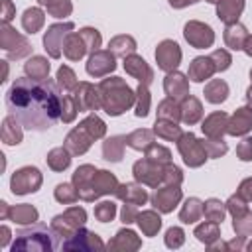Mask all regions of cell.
<instances>
[{
    "mask_svg": "<svg viewBox=\"0 0 252 252\" xmlns=\"http://www.w3.org/2000/svg\"><path fill=\"white\" fill-rule=\"evenodd\" d=\"M6 108L26 130L45 132L61 118L63 98L51 79L20 77L6 93Z\"/></svg>",
    "mask_w": 252,
    "mask_h": 252,
    "instance_id": "cell-1",
    "label": "cell"
},
{
    "mask_svg": "<svg viewBox=\"0 0 252 252\" xmlns=\"http://www.w3.org/2000/svg\"><path fill=\"white\" fill-rule=\"evenodd\" d=\"M59 246L57 234L51 232L45 224H33L30 228H22L16 232V240L12 244V252L16 250H55Z\"/></svg>",
    "mask_w": 252,
    "mask_h": 252,
    "instance_id": "cell-2",
    "label": "cell"
},
{
    "mask_svg": "<svg viewBox=\"0 0 252 252\" xmlns=\"http://www.w3.org/2000/svg\"><path fill=\"white\" fill-rule=\"evenodd\" d=\"M179 152H181L185 163L191 165V167H197V165H201L207 159L205 146L193 134H183L181 136V140H179Z\"/></svg>",
    "mask_w": 252,
    "mask_h": 252,
    "instance_id": "cell-3",
    "label": "cell"
},
{
    "mask_svg": "<svg viewBox=\"0 0 252 252\" xmlns=\"http://www.w3.org/2000/svg\"><path fill=\"white\" fill-rule=\"evenodd\" d=\"M41 183V175L35 167H24L20 171H16L12 175V193L14 195H24V193H30V191H35Z\"/></svg>",
    "mask_w": 252,
    "mask_h": 252,
    "instance_id": "cell-4",
    "label": "cell"
},
{
    "mask_svg": "<svg viewBox=\"0 0 252 252\" xmlns=\"http://www.w3.org/2000/svg\"><path fill=\"white\" fill-rule=\"evenodd\" d=\"M73 30V24L67 22V24H55L51 26L47 32H45V37H43V45L45 49L49 51L51 57H59L61 55V43H63V37Z\"/></svg>",
    "mask_w": 252,
    "mask_h": 252,
    "instance_id": "cell-5",
    "label": "cell"
},
{
    "mask_svg": "<svg viewBox=\"0 0 252 252\" xmlns=\"http://www.w3.org/2000/svg\"><path fill=\"white\" fill-rule=\"evenodd\" d=\"M156 59H158V65L159 69L163 71H173L177 65H179V59H181V51H179V45L175 41H161L158 51H156Z\"/></svg>",
    "mask_w": 252,
    "mask_h": 252,
    "instance_id": "cell-6",
    "label": "cell"
},
{
    "mask_svg": "<svg viewBox=\"0 0 252 252\" xmlns=\"http://www.w3.org/2000/svg\"><path fill=\"white\" fill-rule=\"evenodd\" d=\"M185 39L195 47H209L215 39L213 30L199 22H189L185 26Z\"/></svg>",
    "mask_w": 252,
    "mask_h": 252,
    "instance_id": "cell-7",
    "label": "cell"
},
{
    "mask_svg": "<svg viewBox=\"0 0 252 252\" xmlns=\"http://www.w3.org/2000/svg\"><path fill=\"white\" fill-rule=\"evenodd\" d=\"M114 67H116V63H114V57L110 55V51H96L91 55V59L87 63L89 75H94V77H102V75L110 73Z\"/></svg>",
    "mask_w": 252,
    "mask_h": 252,
    "instance_id": "cell-8",
    "label": "cell"
},
{
    "mask_svg": "<svg viewBox=\"0 0 252 252\" xmlns=\"http://www.w3.org/2000/svg\"><path fill=\"white\" fill-rule=\"evenodd\" d=\"M179 197H181V191L177 187H163V189H158V193L152 197V203L159 211L167 213V211H171L175 207V203L179 201Z\"/></svg>",
    "mask_w": 252,
    "mask_h": 252,
    "instance_id": "cell-9",
    "label": "cell"
},
{
    "mask_svg": "<svg viewBox=\"0 0 252 252\" xmlns=\"http://www.w3.org/2000/svg\"><path fill=\"white\" fill-rule=\"evenodd\" d=\"M89 187H93V199L102 195V193H108V191H114L116 187V177L110 175L108 171H94L93 179L87 183ZM85 187V185H83ZM81 189V187H79Z\"/></svg>",
    "mask_w": 252,
    "mask_h": 252,
    "instance_id": "cell-10",
    "label": "cell"
},
{
    "mask_svg": "<svg viewBox=\"0 0 252 252\" xmlns=\"http://www.w3.org/2000/svg\"><path fill=\"white\" fill-rule=\"evenodd\" d=\"M124 69H126L130 75H134L142 85H148V83L152 81V69L146 65V61H144L142 57H136V55L126 57Z\"/></svg>",
    "mask_w": 252,
    "mask_h": 252,
    "instance_id": "cell-11",
    "label": "cell"
},
{
    "mask_svg": "<svg viewBox=\"0 0 252 252\" xmlns=\"http://www.w3.org/2000/svg\"><path fill=\"white\" fill-rule=\"evenodd\" d=\"M250 128H252V108H238L226 130L232 136H240V134H246Z\"/></svg>",
    "mask_w": 252,
    "mask_h": 252,
    "instance_id": "cell-12",
    "label": "cell"
},
{
    "mask_svg": "<svg viewBox=\"0 0 252 252\" xmlns=\"http://www.w3.org/2000/svg\"><path fill=\"white\" fill-rule=\"evenodd\" d=\"M213 71H217V67L213 65V59L211 57H197L191 63V67H189V77H191V81L201 83V81L209 79Z\"/></svg>",
    "mask_w": 252,
    "mask_h": 252,
    "instance_id": "cell-13",
    "label": "cell"
},
{
    "mask_svg": "<svg viewBox=\"0 0 252 252\" xmlns=\"http://www.w3.org/2000/svg\"><path fill=\"white\" fill-rule=\"evenodd\" d=\"M242 8H244V0H219V10H217V14H219V18H220L222 22L232 24V22L238 20Z\"/></svg>",
    "mask_w": 252,
    "mask_h": 252,
    "instance_id": "cell-14",
    "label": "cell"
},
{
    "mask_svg": "<svg viewBox=\"0 0 252 252\" xmlns=\"http://www.w3.org/2000/svg\"><path fill=\"white\" fill-rule=\"evenodd\" d=\"M165 93L171 98H185L187 96V81L179 73H169L165 77Z\"/></svg>",
    "mask_w": 252,
    "mask_h": 252,
    "instance_id": "cell-15",
    "label": "cell"
},
{
    "mask_svg": "<svg viewBox=\"0 0 252 252\" xmlns=\"http://www.w3.org/2000/svg\"><path fill=\"white\" fill-rule=\"evenodd\" d=\"M246 30H244V26H240V24H228V28H226V32H224V41H226V45L228 47H232V49H242V45H244V41H246Z\"/></svg>",
    "mask_w": 252,
    "mask_h": 252,
    "instance_id": "cell-16",
    "label": "cell"
},
{
    "mask_svg": "<svg viewBox=\"0 0 252 252\" xmlns=\"http://www.w3.org/2000/svg\"><path fill=\"white\" fill-rule=\"evenodd\" d=\"M63 47H65V55L69 59H81L83 53L87 51V43L83 41V35L81 33H69Z\"/></svg>",
    "mask_w": 252,
    "mask_h": 252,
    "instance_id": "cell-17",
    "label": "cell"
},
{
    "mask_svg": "<svg viewBox=\"0 0 252 252\" xmlns=\"http://www.w3.org/2000/svg\"><path fill=\"white\" fill-rule=\"evenodd\" d=\"M222 126H228L226 124V114L224 112H217L213 116H209L205 122H203V132L211 138H220L222 134Z\"/></svg>",
    "mask_w": 252,
    "mask_h": 252,
    "instance_id": "cell-18",
    "label": "cell"
},
{
    "mask_svg": "<svg viewBox=\"0 0 252 252\" xmlns=\"http://www.w3.org/2000/svg\"><path fill=\"white\" fill-rule=\"evenodd\" d=\"M226 94H228V87H226L224 81H219V79H215L213 83H209L207 89H205V96H207V100L213 102V104L222 102V100L226 98Z\"/></svg>",
    "mask_w": 252,
    "mask_h": 252,
    "instance_id": "cell-19",
    "label": "cell"
},
{
    "mask_svg": "<svg viewBox=\"0 0 252 252\" xmlns=\"http://www.w3.org/2000/svg\"><path fill=\"white\" fill-rule=\"evenodd\" d=\"M181 118H183V122H187V124H195V122L201 118V102H199L195 96L185 98V102H183V106H181Z\"/></svg>",
    "mask_w": 252,
    "mask_h": 252,
    "instance_id": "cell-20",
    "label": "cell"
},
{
    "mask_svg": "<svg viewBox=\"0 0 252 252\" xmlns=\"http://www.w3.org/2000/svg\"><path fill=\"white\" fill-rule=\"evenodd\" d=\"M26 73H28V77H33V79H47L49 63L43 57H32L26 63Z\"/></svg>",
    "mask_w": 252,
    "mask_h": 252,
    "instance_id": "cell-21",
    "label": "cell"
},
{
    "mask_svg": "<svg viewBox=\"0 0 252 252\" xmlns=\"http://www.w3.org/2000/svg\"><path fill=\"white\" fill-rule=\"evenodd\" d=\"M22 24H24V28H26L30 33H35V32L41 28V24H43V12H41L39 8H28V10L24 12Z\"/></svg>",
    "mask_w": 252,
    "mask_h": 252,
    "instance_id": "cell-22",
    "label": "cell"
},
{
    "mask_svg": "<svg viewBox=\"0 0 252 252\" xmlns=\"http://www.w3.org/2000/svg\"><path fill=\"white\" fill-rule=\"evenodd\" d=\"M122 144H126V138H110L104 142V159L108 161H120L122 158Z\"/></svg>",
    "mask_w": 252,
    "mask_h": 252,
    "instance_id": "cell-23",
    "label": "cell"
},
{
    "mask_svg": "<svg viewBox=\"0 0 252 252\" xmlns=\"http://www.w3.org/2000/svg\"><path fill=\"white\" fill-rule=\"evenodd\" d=\"M14 124H16V118H14V116H8V118L4 120V126H2V138H4V142H6L8 146L20 144V140H22V132H20L18 126L12 128Z\"/></svg>",
    "mask_w": 252,
    "mask_h": 252,
    "instance_id": "cell-24",
    "label": "cell"
},
{
    "mask_svg": "<svg viewBox=\"0 0 252 252\" xmlns=\"http://www.w3.org/2000/svg\"><path fill=\"white\" fill-rule=\"evenodd\" d=\"M116 193H118V197H122V199L134 197V205H142V203L148 199L146 191H144L142 187H138V185H132V183H128V185H120V187L116 189Z\"/></svg>",
    "mask_w": 252,
    "mask_h": 252,
    "instance_id": "cell-25",
    "label": "cell"
},
{
    "mask_svg": "<svg viewBox=\"0 0 252 252\" xmlns=\"http://www.w3.org/2000/svg\"><path fill=\"white\" fill-rule=\"evenodd\" d=\"M79 128H83V132H89L91 138H100L104 134V122L98 116H94V114H91L89 118H85Z\"/></svg>",
    "mask_w": 252,
    "mask_h": 252,
    "instance_id": "cell-26",
    "label": "cell"
},
{
    "mask_svg": "<svg viewBox=\"0 0 252 252\" xmlns=\"http://www.w3.org/2000/svg\"><path fill=\"white\" fill-rule=\"evenodd\" d=\"M67 146H69L75 154H83V152H87V148L91 146V142H89V138H83V130L77 128V130H73V132L67 136Z\"/></svg>",
    "mask_w": 252,
    "mask_h": 252,
    "instance_id": "cell-27",
    "label": "cell"
},
{
    "mask_svg": "<svg viewBox=\"0 0 252 252\" xmlns=\"http://www.w3.org/2000/svg\"><path fill=\"white\" fill-rule=\"evenodd\" d=\"M108 47H112L116 55L126 57V53H130V51L136 49V41H134L132 37H128V35H118V37H114V39L110 41Z\"/></svg>",
    "mask_w": 252,
    "mask_h": 252,
    "instance_id": "cell-28",
    "label": "cell"
},
{
    "mask_svg": "<svg viewBox=\"0 0 252 252\" xmlns=\"http://www.w3.org/2000/svg\"><path fill=\"white\" fill-rule=\"evenodd\" d=\"M152 138H154V134L150 130H136L134 134H130L126 138V144L132 146L134 150H142V148H148L150 146Z\"/></svg>",
    "mask_w": 252,
    "mask_h": 252,
    "instance_id": "cell-29",
    "label": "cell"
},
{
    "mask_svg": "<svg viewBox=\"0 0 252 252\" xmlns=\"http://www.w3.org/2000/svg\"><path fill=\"white\" fill-rule=\"evenodd\" d=\"M69 161H71V158H69V154H67L63 148L51 150V152H49V156H47V163H49V165H51L55 171L65 169V167L69 165Z\"/></svg>",
    "mask_w": 252,
    "mask_h": 252,
    "instance_id": "cell-30",
    "label": "cell"
},
{
    "mask_svg": "<svg viewBox=\"0 0 252 252\" xmlns=\"http://www.w3.org/2000/svg\"><path fill=\"white\" fill-rule=\"evenodd\" d=\"M199 215H201V201L199 199H189L185 203V209L181 211V220L183 222H195Z\"/></svg>",
    "mask_w": 252,
    "mask_h": 252,
    "instance_id": "cell-31",
    "label": "cell"
},
{
    "mask_svg": "<svg viewBox=\"0 0 252 252\" xmlns=\"http://www.w3.org/2000/svg\"><path fill=\"white\" fill-rule=\"evenodd\" d=\"M138 222H140V226L146 230V234H154V232L161 226L159 217H156L154 213H142V215L138 217Z\"/></svg>",
    "mask_w": 252,
    "mask_h": 252,
    "instance_id": "cell-32",
    "label": "cell"
},
{
    "mask_svg": "<svg viewBox=\"0 0 252 252\" xmlns=\"http://www.w3.org/2000/svg\"><path fill=\"white\" fill-rule=\"evenodd\" d=\"M12 217L16 222H33L37 219V211L30 205H24V207H16L12 211Z\"/></svg>",
    "mask_w": 252,
    "mask_h": 252,
    "instance_id": "cell-33",
    "label": "cell"
},
{
    "mask_svg": "<svg viewBox=\"0 0 252 252\" xmlns=\"http://www.w3.org/2000/svg\"><path fill=\"white\" fill-rule=\"evenodd\" d=\"M205 215H207L209 220H213V222H220L222 217H224L222 203H219L217 199H211V201L205 205Z\"/></svg>",
    "mask_w": 252,
    "mask_h": 252,
    "instance_id": "cell-34",
    "label": "cell"
},
{
    "mask_svg": "<svg viewBox=\"0 0 252 252\" xmlns=\"http://www.w3.org/2000/svg\"><path fill=\"white\" fill-rule=\"evenodd\" d=\"M158 116L159 118H167V120H177L179 116H181V110L175 106V102H171V100H163L161 104H159V108H158Z\"/></svg>",
    "mask_w": 252,
    "mask_h": 252,
    "instance_id": "cell-35",
    "label": "cell"
},
{
    "mask_svg": "<svg viewBox=\"0 0 252 252\" xmlns=\"http://www.w3.org/2000/svg\"><path fill=\"white\" fill-rule=\"evenodd\" d=\"M150 110V93L146 89V85L138 87V108H136V116H146Z\"/></svg>",
    "mask_w": 252,
    "mask_h": 252,
    "instance_id": "cell-36",
    "label": "cell"
},
{
    "mask_svg": "<svg viewBox=\"0 0 252 252\" xmlns=\"http://www.w3.org/2000/svg\"><path fill=\"white\" fill-rule=\"evenodd\" d=\"M156 134H159L167 140H173L175 136H179V126H175L171 120H167V122L159 120V122H156Z\"/></svg>",
    "mask_w": 252,
    "mask_h": 252,
    "instance_id": "cell-37",
    "label": "cell"
},
{
    "mask_svg": "<svg viewBox=\"0 0 252 252\" xmlns=\"http://www.w3.org/2000/svg\"><path fill=\"white\" fill-rule=\"evenodd\" d=\"M81 35H83V39H85V43H87V49H93V51L98 49V45H100V35H98L96 30L85 28V30H81Z\"/></svg>",
    "mask_w": 252,
    "mask_h": 252,
    "instance_id": "cell-38",
    "label": "cell"
},
{
    "mask_svg": "<svg viewBox=\"0 0 252 252\" xmlns=\"http://www.w3.org/2000/svg\"><path fill=\"white\" fill-rule=\"evenodd\" d=\"M57 81H59V87L65 89V91H69L71 87H75V75H73V71L69 67H61L57 71Z\"/></svg>",
    "mask_w": 252,
    "mask_h": 252,
    "instance_id": "cell-39",
    "label": "cell"
},
{
    "mask_svg": "<svg viewBox=\"0 0 252 252\" xmlns=\"http://www.w3.org/2000/svg\"><path fill=\"white\" fill-rule=\"evenodd\" d=\"M77 195H79V191H73V189H71V185H67V183L57 185V189H55V199H57V201H61V203L75 201V199H77Z\"/></svg>",
    "mask_w": 252,
    "mask_h": 252,
    "instance_id": "cell-40",
    "label": "cell"
},
{
    "mask_svg": "<svg viewBox=\"0 0 252 252\" xmlns=\"http://www.w3.org/2000/svg\"><path fill=\"white\" fill-rule=\"evenodd\" d=\"M114 213H116V207H114V203L110 201H104V203H100L96 209H94V215L102 220V222H106V220H112V217H114Z\"/></svg>",
    "mask_w": 252,
    "mask_h": 252,
    "instance_id": "cell-41",
    "label": "cell"
},
{
    "mask_svg": "<svg viewBox=\"0 0 252 252\" xmlns=\"http://www.w3.org/2000/svg\"><path fill=\"white\" fill-rule=\"evenodd\" d=\"M148 159H152L154 163L159 159V161H169V150L161 148V146H148V154H146Z\"/></svg>",
    "mask_w": 252,
    "mask_h": 252,
    "instance_id": "cell-42",
    "label": "cell"
},
{
    "mask_svg": "<svg viewBox=\"0 0 252 252\" xmlns=\"http://www.w3.org/2000/svg\"><path fill=\"white\" fill-rule=\"evenodd\" d=\"M203 146H207V148H209V156H211V158H219L220 154H224V152H226V144H224L220 138H213V140H211V142H207V144L203 142Z\"/></svg>",
    "mask_w": 252,
    "mask_h": 252,
    "instance_id": "cell-43",
    "label": "cell"
},
{
    "mask_svg": "<svg viewBox=\"0 0 252 252\" xmlns=\"http://www.w3.org/2000/svg\"><path fill=\"white\" fill-rule=\"evenodd\" d=\"M211 59H213V61H217V63H215L217 71H224V69H228V65H230V55H228L224 49L215 51V53L211 55Z\"/></svg>",
    "mask_w": 252,
    "mask_h": 252,
    "instance_id": "cell-44",
    "label": "cell"
},
{
    "mask_svg": "<svg viewBox=\"0 0 252 252\" xmlns=\"http://www.w3.org/2000/svg\"><path fill=\"white\" fill-rule=\"evenodd\" d=\"M47 10L55 16V18H63L65 14H69L71 12V4L67 2V0H57V4H47Z\"/></svg>",
    "mask_w": 252,
    "mask_h": 252,
    "instance_id": "cell-45",
    "label": "cell"
},
{
    "mask_svg": "<svg viewBox=\"0 0 252 252\" xmlns=\"http://www.w3.org/2000/svg\"><path fill=\"white\" fill-rule=\"evenodd\" d=\"M236 152H238L240 159L250 161V159H252V138H244V140L240 142V146H238Z\"/></svg>",
    "mask_w": 252,
    "mask_h": 252,
    "instance_id": "cell-46",
    "label": "cell"
},
{
    "mask_svg": "<svg viewBox=\"0 0 252 252\" xmlns=\"http://www.w3.org/2000/svg\"><path fill=\"white\" fill-rule=\"evenodd\" d=\"M136 217V209H134V203H130V205H124V209H122V220L124 222H132V219Z\"/></svg>",
    "mask_w": 252,
    "mask_h": 252,
    "instance_id": "cell-47",
    "label": "cell"
},
{
    "mask_svg": "<svg viewBox=\"0 0 252 252\" xmlns=\"http://www.w3.org/2000/svg\"><path fill=\"white\" fill-rule=\"evenodd\" d=\"M193 2H197V0H169V4L175 6V8H181V6H185V4H193Z\"/></svg>",
    "mask_w": 252,
    "mask_h": 252,
    "instance_id": "cell-48",
    "label": "cell"
},
{
    "mask_svg": "<svg viewBox=\"0 0 252 252\" xmlns=\"http://www.w3.org/2000/svg\"><path fill=\"white\" fill-rule=\"evenodd\" d=\"M242 49L252 57V37H246V41H244V45H242Z\"/></svg>",
    "mask_w": 252,
    "mask_h": 252,
    "instance_id": "cell-49",
    "label": "cell"
},
{
    "mask_svg": "<svg viewBox=\"0 0 252 252\" xmlns=\"http://www.w3.org/2000/svg\"><path fill=\"white\" fill-rule=\"evenodd\" d=\"M246 98H248V102H250V104H252V87H250V89H248V94H246Z\"/></svg>",
    "mask_w": 252,
    "mask_h": 252,
    "instance_id": "cell-50",
    "label": "cell"
},
{
    "mask_svg": "<svg viewBox=\"0 0 252 252\" xmlns=\"http://www.w3.org/2000/svg\"><path fill=\"white\" fill-rule=\"evenodd\" d=\"M41 4H49V2H53V0H39Z\"/></svg>",
    "mask_w": 252,
    "mask_h": 252,
    "instance_id": "cell-51",
    "label": "cell"
},
{
    "mask_svg": "<svg viewBox=\"0 0 252 252\" xmlns=\"http://www.w3.org/2000/svg\"><path fill=\"white\" fill-rule=\"evenodd\" d=\"M209 2H219V0H209Z\"/></svg>",
    "mask_w": 252,
    "mask_h": 252,
    "instance_id": "cell-52",
    "label": "cell"
},
{
    "mask_svg": "<svg viewBox=\"0 0 252 252\" xmlns=\"http://www.w3.org/2000/svg\"><path fill=\"white\" fill-rule=\"evenodd\" d=\"M250 77H252V71H250Z\"/></svg>",
    "mask_w": 252,
    "mask_h": 252,
    "instance_id": "cell-53",
    "label": "cell"
}]
</instances>
